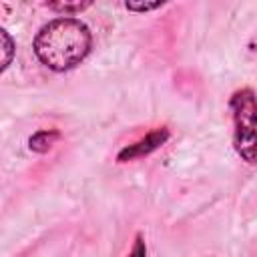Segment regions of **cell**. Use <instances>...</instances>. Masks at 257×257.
Wrapping results in <instances>:
<instances>
[{"label": "cell", "instance_id": "obj_8", "mask_svg": "<svg viewBox=\"0 0 257 257\" xmlns=\"http://www.w3.org/2000/svg\"><path fill=\"white\" fill-rule=\"evenodd\" d=\"M126 257H147V243H145L143 233H137L135 235V241H133L131 251L126 253Z\"/></svg>", "mask_w": 257, "mask_h": 257}, {"label": "cell", "instance_id": "obj_7", "mask_svg": "<svg viewBox=\"0 0 257 257\" xmlns=\"http://www.w3.org/2000/svg\"><path fill=\"white\" fill-rule=\"evenodd\" d=\"M165 6V2H124V8L131 12H151Z\"/></svg>", "mask_w": 257, "mask_h": 257}, {"label": "cell", "instance_id": "obj_1", "mask_svg": "<svg viewBox=\"0 0 257 257\" xmlns=\"http://www.w3.org/2000/svg\"><path fill=\"white\" fill-rule=\"evenodd\" d=\"M34 56L54 72L78 66L92 50L90 28L74 16H58L40 26L32 40Z\"/></svg>", "mask_w": 257, "mask_h": 257}, {"label": "cell", "instance_id": "obj_3", "mask_svg": "<svg viewBox=\"0 0 257 257\" xmlns=\"http://www.w3.org/2000/svg\"><path fill=\"white\" fill-rule=\"evenodd\" d=\"M171 139V128L167 124L163 126H155L151 128L145 137L137 139L131 145H124L118 153H116V163H133L139 159H145L149 155H153L155 151H159L163 145H167V141Z\"/></svg>", "mask_w": 257, "mask_h": 257}, {"label": "cell", "instance_id": "obj_4", "mask_svg": "<svg viewBox=\"0 0 257 257\" xmlns=\"http://www.w3.org/2000/svg\"><path fill=\"white\" fill-rule=\"evenodd\" d=\"M60 139L62 133L58 128H40L28 139V149L34 153H48Z\"/></svg>", "mask_w": 257, "mask_h": 257}, {"label": "cell", "instance_id": "obj_6", "mask_svg": "<svg viewBox=\"0 0 257 257\" xmlns=\"http://www.w3.org/2000/svg\"><path fill=\"white\" fill-rule=\"evenodd\" d=\"M0 36H2V48H4V60H2V72L10 66V60H12V54H14V40L12 36L8 34L6 28L0 30Z\"/></svg>", "mask_w": 257, "mask_h": 257}, {"label": "cell", "instance_id": "obj_2", "mask_svg": "<svg viewBox=\"0 0 257 257\" xmlns=\"http://www.w3.org/2000/svg\"><path fill=\"white\" fill-rule=\"evenodd\" d=\"M233 118V149L247 165H257V92L249 86L237 88L229 98Z\"/></svg>", "mask_w": 257, "mask_h": 257}, {"label": "cell", "instance_id": "obj_5", "mask_svg": "<svg viewBox=\"0 0 257 257\" xmlns=\"http://www.w3.org/2000/svg\"><path fill=\"white\" fill-rule=\"evenodd\" d=\"M44 6L48 8V10H54V12H58V14H64V16H74V14H78V12H82V10H86V8H90L92 6V2H44Z\"/></svg>", "mask_w": 257, "mask_h": 257}]
</instances>
